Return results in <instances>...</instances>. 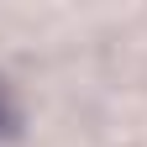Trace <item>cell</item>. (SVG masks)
<instances>
[{
    "label": "cell",
    "instance_id": "obj_1",
    "mask_svg": "<svg viewBox=\"0 0 147 147\" xmlns=\"http://www.w3.org/2000/svg\"><path fill=\"white\" fill-rule=\"evenodd\" d=\"M11 121V100H5V84H0V126Z\"/></svg>",
    "mask_w": 147,
    "mask_h": 147
}]
</instances>
